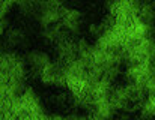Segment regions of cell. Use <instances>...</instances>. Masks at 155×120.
Here are the masks:
<instances>
[{
	"label": "cell",
	"mask_w": 155,
	"mask_h": 120,
	"mask_svg": "<svg viewBox=\"0 0 155 120\" xmlns=\"http://www.w3.org/2000/svg\"><path fill=\"white\" fill-rule=\"evenodd\" d=\"M27 63L30 65V68H32L33 72H36L38 75H41V72L51 63V60L42 51H32L27 56Z\"/></svg>",
	"instance_id": "obj_1"
},
{
	"label": "cell",
	"mask_w": 155,
	"mask_h": 120,
	"mask_svg": "<svg viewBox=\"0 0 155 120\" xmlns=\"http://www.w3.org/2000/svg\"><path fill=\"white\" fill-rule=\"evenodd\" d=\"M6 44L11 45V47H20L23 45L26 41H27V35L24 30L18 29V27H14V29H8L6 32Z\"/></svg>",
	"instance_id": "obj_2"
}]
</instances>
